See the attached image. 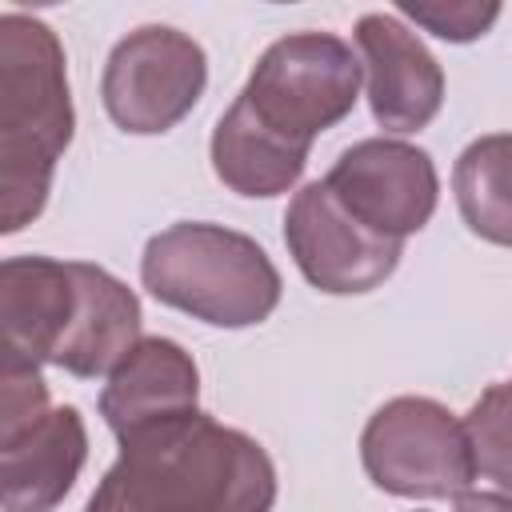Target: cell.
Returning <instances> with one entry per match:
<instances>
[{
  "instance_id": "1",
  "label": "cell",
  "mask_w": 512,
  "mask_h": 512,
  "mask_svg": "<svg viewBox=\"0 0 512 512\" xmlns=\"http://www.w3.org/2000/svg\"><path fill=\"white\" fill-rule=\"evenodd\" d=\"M272 504V456L196 408L120 440L84 512H272Z\"/></svg>"
},
{
  "instance_id": "2",
  "label": "cell",
  "mask_w": 512,
  "mask_h": 512,
  "mask_svg": "<svg viewBox=\"0 0 512 512\" xmlns=\"http://www.w3.org/2000/svg\"><path fill=\"white\" fill-rule=\"evenodd\" d=\"M140 320L136 292L100 264L52 256H8L0 264L4 356L96 380L144 340Z\"/></svg>"
},
{
  "instance_id": "3",
  "label": "cell",
  "mask_w": 512,
  "mask_h": 512,
  "mask_svg": "<svg viewBox=\"0 0 512 512\" xmlns=\"http://www.w3.org/2000/svg\"><path fill=\"white\" fill-rule=\"evenodd\" d=\"M76 112L56 32L24 12L0 16V232L32 224L72 144Z\"/></svg>"
},
{
  "instance_id": "4",
  "label": "cell",
  "mask_w": 512,
  "mask_h": 512,
  "mask_svg": "<svg viewBox=\"0 0 512 512\" xmlns=\"http://www.w3.org/2000/svg\"><path fill=\"white\" fill-rule=\"evenodd\" d=\"M140 280L160 304L216 328H252L280 304L272 256L252 236L204 220L156 232L144 244Z\"/></svg>"
},
{
  "instance_id": "5",
  "label": "cell",
  "mask_w": 512,
  "mask_h": 512,
  "mask_svg": "<svg viewBox=\"0 0 512 512\" xmlns=\"http://www.w3.org/2000/svg\"><path fill=\"white\" fill-rule=\"evenodd\" d=\"M360 56L332 32H288L256 60L244 100L280 136L308 144L340 124L360 96Z\"/></svg>"
},
{
  "instance_id": "6",
  "label": "cell",
  "mask_w": 512,
  "mask_h": 512,
  "mask_svg": "<svg viewBox=\"0 0 512 512\" xmlns=\"http://www.w3.org/2000/svg\"><path fill=\"white\" fill-rule=\"evenodd\" d=\"M360 460L380 492L408 500L460 496L476 480L464 420L432 396H396L380 404L360 432Z\"/></svg>"
},
{
  "instance_id": "7",
  "label": "cell",
  "mask_w": 512,
  "mask_h": 512,
  "mask_svg": "<svg viewBox=\"0 0 512 512\" xmlns=\"http://www.w3.org/2000/svg\"><path fill=\"white\" fill-rule=\"evenodd\" d=\"M208 84L204 48L168 24H144L108 52L100 96L116 128L132 136H160L176 128Z\"/></svg>"
},
{
  "instance_id": "8",
  "label": "cell",
  "mask_w": 512,
  "mask_h": 512,
  "mask_svg": "<svg viewBox=\"0 0 512 512\" xmlns=\"http://www.w3.org/2000/svg\"><path fill=\"white\" fill-rule=\"evenodd\" d=\"M284 244L304 280L328 296H360L380 288L404 256L400 240L364 228L324 180H312L292 196L284 212Z\"/></svg>"
},
{
  "instance_id": "9",
  "label": "cell",
  "mask_w": 512,
  "mask_h": 512,
  "mask_svg": "<svg viewBox=\"0 0 512 512\" xmlns=\"http://www.w3.org/2000/svg\"><path fill=\"white\" fill-rule=\"evenodd\" d=\"M324 184L364 228L400 244L432 220L440 196L432 156L392 136H368L344 148Z\"/></svg>"
},
{
  "instance_id": "10",
  "label": "cell",
  "mask_w": 512,
  "mask_h": 512,
  "mask_svg": "<svg viewBox=\"0 0 512 512\" xmlns=\"http://www.w3.org/2000/svg\"><path fill=\"white\" fill-rule=\"evenodd\" d=\"M356 48L368 76V108L384 132H420L444 104V72L424 40L392 12L356 20Z\"/></svg>"
},
{
  "instance_id": "11",
  "label": "cell",
  "mask_w": 512,
  "mask_h": 512,
  "mask_svg": "<svg viewBox=\"0 0 512 512\" xmlns=\"http://www.w3.org/2000/svg\"><path fill=\"white\" fill-rule=\"evenodd\" d=\"M200 368L168 336H144L112 372L100 392V416L116 440H128L144 428L196 412Z\"/></svg>"
},
{
  "instance_id": "12",
  "label": "cell",
  "mask_w": 512,
  "mask_h": 512,
  "mask_svg": "<svg viewBox=\"0 0 512 512\" xmlns=\"http://www.w3.org/2000/svg\"><path fill=\"white\" fill-rule=\"evenodd\" d=\"M88 460V428L80 408H48L32 428L0 440L4 512H52L72 492Z\"/></svg>"
},
{
  "instance_id": "13",
  "label": "cell",
  "mask_w": 512,
  "mask_h": 512,
  "mask_svg": "<svg viewBox=\"0 0 512 512\" xmlns=\"http://www.w3.org/2000/svg\"><path fill=\"white\" fill-rule=\"evenodd\" d=\"M308 152H312L308 144H296L276 128H268L244 96H236L232 108L212 128V168L220 184L232 188L236 196L268 200L288 192L300 180Z\"/></svg>"
},
{
  "instance_id": "14",
  "label": "cell",
  "mask_w": 512,
  "mask_h": 512,
  "mask_svg": "<svg viewBox=\"0 0 512 512\" xmlns=\"http://www.w3.org/2000/svg\"><path fill=\"white\" fill-rule=\"evenodd\" d=\"M452 192L472 236L512 248V132L472 140L456 156Z\"/></svg>"
},
{
  "instance_id": "15",
  "label": "cell",
  "mask_w": 512,
  "mask_h": 512,
  "mask_svg": "<svg viewBox=\"0 0 512 512\" xmlns=\"http://www.w3.org/2000/svg\"><path fill=\"white\" fill-rule=\"evenodd\" d=\"M476 472L512 492V384H492L464 416Z\"/></svg>"
},
{
  "instance_id": "16",
  "label": "cell",
  "mask_w": 512,
  "mask_h": 512,
  "mask_svg": "<svg viewBox=\"0 0 512 512\" xmlns=\"http://www.w3.org/2000/svg\"><path fill=\"white\" fill-rule=\"evenodd\" d=\"M400 16L416 20L420 28H428L432 36L440 40H452V44H468L476 36H484L496 16H500V4H468V0H400L396 4Z\"/></svg>"
},
{
  "instance_id": "17",
  "label": "cell",
  "mask_w": 512,
  "mask_h": 512,
  "mask_svg": "<svg viewBox=\"0 0 512 512\" xmlns=\"http://www.w3.org/2000/svg\"><path fill=\"white\" fill-rule=\"evenodd\" d=\"M48 412V384L36 364L4 356L0 368V440L32 428Z\"/></svg>"
},
{
  "instance_id": "18",
  "label": "cell",
  "mask_w": 512,
  "mask_h": 512,
  "mask_svg": "<svg viewBox=\"0 0 512 512\" xmlns=\"http://www.w3.org/2000/svg\"><path fill=\"white\" fill-rule=\"evenodd\" d=\"M456 512H512L508 492H460Z\"/></svg>"
}]
</instances>
